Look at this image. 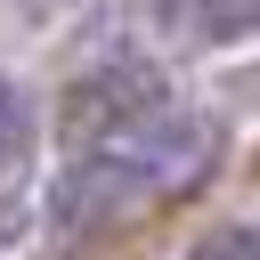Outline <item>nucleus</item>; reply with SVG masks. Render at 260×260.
Listing matches in <instances>:
<instances>
[{"instance_id": "1", "label": "nucleus", "mask_w": 260, "mask_h": 260, "mask_svg": "<svg viewBox=\"0 0 260 260\" xmlns=\"http://www.w3.org/2000/svg\"><path fill=\"white\" fill-rule=\"evenodd\" d=\"M203 171H211V130L187 122V114H154L138 130H114V138L81 146L65 162L49 211H57V228L98 236V228H122V219H146V211L179 203Z\"/></svg>"}, {"instance_id": "6", "label": "nucleus", "mask_w": 260, "mask_h": 260, "mask_svg": "<svg viewBox=\"0 0 260 260\" xmlns=\"http://www.w3.org/2000/svg\"><path fill=\"white\" fill-rule=\"evenodd\" d=\"M16 8H24L32 24H57V16H65V8H81V0H16Z\"/></svg>"}, {"instance_id": "2", "label": "nucleus", "mask_w": 260, "mask_h": 260, "mask_svg": "<svg viewBox=\"0 0 260 260\" xmlns=\"http://www.w3.org/2000/svg\"><path fill=\"white\" fill-rule=\"evenodd\" d=\"M154 114H171V73H162L154 57H114V65H98V73L65 81V98H57L65 146H98V138L138 130V122H154Z\"/></svg>"}, {"instance_id": "4", "label": "nucleus", "mask_w": 260, "mask_h": 260, "mask_svg": "<svg viewBox=\"0 0 260 260\" xmlns=\"http://www.w3.org/2000/svg\"><path fill=\"white\" fill-rule=\"evenodd\" d=\"M187 260H260V244H252V228H203Z\"/></svg>"}, {"instance_id": "3", "label": "nucleus", "mask_w": 260, "mask_h": 260, "mask_svg": "<svg viewBox=\"0 0 260 260\" xmlns=\"http://www.w3.org/2000/svg\"><path fill=\"white\" fill-rule=\"evenodd\" d=\"M260 16V0H195V32L203 41H244Z\"/></svg>"}, {"instance_id": "5", "label": "nucleus", "mask_w": 260, "mask_h": 260, "mask_svg": "<svg viewBox=\"0 0 260 260\" xmlns=\"http://www.w3.org/2000/svg\"><path fill=\"white\" fill-rule=\"evenodd\" d=\"M24 154V98L0 81V162H16Z\"/></svg>"}]
</instances>
